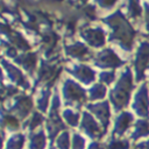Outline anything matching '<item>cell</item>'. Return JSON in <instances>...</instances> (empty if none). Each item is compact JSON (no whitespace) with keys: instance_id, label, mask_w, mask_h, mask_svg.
<instances>
[{"instance_id":"5bb4252c","label":"cell","mask_w":149,"mask_h":149,"mask_svg":"<svg viewBox=\"0 0 149 149\" xmlns=\"http://www.w3.org/2000/svg\"><path fill=\"white\" fill-rule=\"evenodd\" d=\"M66 52L68 55L72 56V57H76V58H83L85 56L88 55V49L84 45V44H80V43H76L73 45H70L66 48Z\"/></svg>"},{"instance_id":"9c48e42d","label":"cell","mask_w":149,"mask_h":149,"mask_svg":"<svg viewBox=\"0 0 149 149\" xmlns=\"http://www.w3.org/2000/svg\"><path fill=\"white\" fill-rule=\"evenodd\" d=\"M81 128H83V130L85 133H87L92 137H100L101 134H102L100 128H99V126H98V123L93 120V118L88 113H84Z\"/></svg>"},{"instance_id":"1f68e13d","label":"cell","mask_w":149,"mask_h":149,"mask_svg":"<svg viewBox=\"0 0 149 149\" xmlns=\"http://www.w3.org/2000/svg\"><path fill=\"white\" fill-rule=\"evenodd\" d=\"M144 144H146V146H147V148H146V149H149V141H148V142H147V143H144Z\"/></svg>"},{"instance_id":"8fae6325","label":"cell","mask_w":149,"mask_h":149,"mask_svg":"<svg viewBox=\"0 0 149 149\" xmlns=\"http://www.w3.org/2000/svg\"><path fill=\"white\" fill-rule=\"evenodd\" d=\"M132 121H133L132 114H130V113H127V112H122V113L118 116V119H116V121H115L114 133L118 134V135L123 134V133L129 128Z\"/></svg>"},{"instance_id":"277c9868","label":"cell","mask_w":149,"mask_h":149,"mask_svg":"<svg viewBox=\"0 0 149 149\" xmlns=\"http://www.w3.org/2000/svg\"><path fill=\"white\" fill-rule=\"evenodd\" d=\"M149 66V43L142 42L139 47L136 58H135V69L137 80H141L144 76L146 69Z\"/></svg>"},{"instance_id":"603a6c76","label":"cell","mask_w":149,"mask_h":149,"mask_svg":"<svg viewBox=\"0 0 149 149\" xmlns=\"http://www.w3.org/2000/svg\"><path fill=\"white\" fill-rule=\"evenodd\" d=\"M69 133L64 132L58 139H57V146L59 149H69Z\"/></svg>"},{"instance_id":"ba28073f","label":"cell","mask_w":149,"mask_h":149,"mask_svg":"<svg viewBox=\"0 0 149 149\" xmlns=\"http://www.w3.org/2000/svg\"><path fill=\"white\" fill-rule=\"evenodd\" d=\"M88 108L92 111V113H94L100 119L101 123L106 128L109 123V106H108V104L106 101L99 102V104H93V105H88Z\"/></svg>"},{"instance_id":"ffe728a7","label":"cell","mask_w":149,"mask_h":149,"mask_svg":"<svg viewBox=\"0 0 149 149\" xmlns=\"http://www.w3.org/2000/svg\"><path fill=\"white\" fill-rule=\"evenodd\" d=\"M128 8H129V14L132 17L137 19L141 15V7L139 3V0H129L128 1Z\"/></svg>"},{"instance_id":"52a82bcc","label":"cell","mask_w":149,"mask_h":149,"mask_svg":"<svg viewBox=\"0 0 149 149\" xmlns=\"http://www.w3.org/2000/svg\"><path fill=\"white\" fill-rule=\"evenodd\" d=\"M83 38H85L91 45L93 47H101L105 43V35L104 31L97 27V28H91V29H85L81 31Z\"/></svg>"},{"instance_id":"9a60e30c","label":"cell","mask_w":149,"mask_h":149,"mask_svg":"<svg viewBox=\"0 0 149 149\" xmlns=\"http://www.w3.org/2000/svg\"><path fill=\"white\" fill-rule=\"evenodd\" d=\"M17 62L21 64V65H23L27 70H29L30 72L35 69V64H36V57H35V55L34 54H29V55H23V56H21L19 59H17Z\"/></svg>"},{"instance_id":"6da1fadb","label":"cell","mask_w":149,"mask_h":149,"mask_svg":"<svg viewBox=\"0 0 149 149\" xmlns=\"http://www.w3.org/2000/svg\"><path fill=\"white\" fill-rule=\"evenodd\" d=\"M106 22L113 29V34H112L113 40L118 41L123 49L130 50L133 45L135 31L132 28V26L126 21V19L122 16V14L118 10L112 16L107 17Z\"/></svg>"},{"instance_id":"30bf717a","label":"cell","mask_w":149,"mask_h":149,"mask_svg":"<svg viewBox=\"0 0 149 149\" xmlns=\"http://www.w3.org/2000/svg\"><path fill=\"white\" fill-rule=\"evenodd\" d=\"M70 72L86 84L91 83L94 79V72L86 65H76L72 70H70Z\"/></svg>"},{"instance_id":"3957f363","label":"cell","mask_w":149,"mask_h":149,"mask_svg":"<svg viewBox=\"0 0 149 149\" xmlns=\"http://www.w3.org/2000/svg\"><path fill=\"white\" fill-rule=\"evenodd\" d=\"M63 95L69 105H81L85 101L84 90L72 80H65L63 86Z\"/></svg>"},{"instance_id":"d6a6232c","label":"cell","mask_w":149,"mask_h":149,"mask_svg":"<svg viewBox=\"0 0 149 149\" xmlns=\"http://www.w3.org/2000/svg\"><path fill=\"white\" fill-rule=\"evenodd\" d=\"M80 1H86V0H80Z\"/></svg>"},{"instance_id":"e0dca14e","label":"cell","mask_w":149,"mask_h":149,"mask_svg":"<svg viewBox=\"0 0 149 149\" xmlns=\"http://www.w3.org/2000/svg\"><path fill=\"white\" fill-rule=\"evenodd\" d=\"M24 142V137L22 134H16L14 136H12L8 141V146L7 149H21Z\"/></svg>"},{"instance_id":"7c38bea8","label":"cell","mask_w":149,"mask_h":149,"mask_svg":"<svg viewBox=\"0 0 149 149\" xmlns=\"http://www.w3.org/2000/svg\"><path fill=\"white\" fill-rule=\"evenodd\" d=\"M2 64H3V66L7 69V71H8V76L10 77V79H12L14 83H16L17 85L23 86L24 88H28V87H29V83H27L24 76H23V74H22L15 66H13L12 64H7L5 61H2Z\"/></svg>"},{"instance_id":"cb8c5ba5","label":"cell","mask_w":149,"mask_h":149,"mask_svg":"<svg viewBox=\"0 0 149 149\" xmlns=\"http://www.w3.org/2000/svg\"><path fill=\"white\" fill-rule=\"evenodd\" d=\"M128 148V142L125 141V140H113L107 149H127Z\"/></svg>"},{"instance_id":"7402d4cb","label":"cell","mask_w":149,"mask_h":149,"mask_svg":"<svg viewBox=\"0 0 149 149\" xmlns=\"http://www.w3.org/2000/svg\"><path fill=\"white\" fill-rule=\"evenodd\" d=\"M42 116H41V114L40 113H34L33 115H31V118L28 120V122L26 123V126H28L30 129H34V128H36L41 122H42Z\"/></svg>"},{"instance_id":"4316f807","label":"cell","mask_w":149,"mask_h":149,"mask_svg":"<svg viewBox=\"0 0 149 149\" xmlns=\"http://www.w3.org/2000/svg\"><path fill=\"white\" fill-rule=\"evenodd\" d=\"M114 72H102L100 74V79L102 80V83L105 84H111L114 80Z\"/></svg>"},{"instance_id":"83f0119b","label":"cell","mask_w":149,"mask_h":149,"mask_svg":"<svg viewBox=\"0 0 149 149\" xmlns=\"http://www.w3.org/2000/svg\"><path fill=\"white\" fill-rule=\"evenodd\" d=\"M97 2L100 5V7L111 8V7L116 2V0H97Z\"/></svg>"},{"instance_id":"f546056e","label":"cell","mask_w":149,"mask_h":149,"mask_svg":"<svg viewBox=\"0 0 149 149\" xmlns=\"http://www.w3.org/2000/svg\"><path fill=\"white\" fill-rule=\"evenodd\" d=\"M90 149H101V147H100L98 143H93V144H91Z\"/></svg>"},{"instance_id":"44dd1931","label":"cell","mask_w":149,"mask_h":149,"mask_svg":"<svg viewBox=\"0 0 149 149\" xmlns=\"http://www.w3.org/2000/svg\"><path fill=\"white\" fill-rule=\"evenodd\" d=\"M64 118H65V121L71 125V126H76L78 123V118L79 115L77 113H74L73 111H70V109H66L64 111Z\"/></svg>"},{"instance_id":"d6986e66","label":"cell","mask_w":149,"mask_h":149,"mask_svg":"<svg viewBox=\"0 0 149 149\" xmlns=\"http://www.w3.org/2000/svg\"><path fill=\"white\" fill-rule=\"evenodd\" d=\"M91 93H90V97H91V99L93 100H95V99H100V98H102L104 95H105V93H106V88H105V86L102 85V84H95V85H93V87L91 88V91H90Z\"/></svg>"},{"instance_id":"7a4b0ae2","label":"cell","mask_w":149,"mask_h":149,"mask_svg":"<svg viewBox=\"0 0 149 149\" xmlns=\"http://www.w3.org/2000/svg\"><path fill=\"white\" fill-rule=\"evenodd\" d=\"M132 88H133L132 73H130V70L127 68L122 72L118 84L115 85V87L113 88V91L111 93L112 104L115 109H121L128 105Z\"/></svg>"},{"instance_id":"484cf974","label":"cell","mask_w":149,"mask_h":149,"mask_svg":"<svg viewBox=\"0 0 149 149\" xmlns=\"http://www.w3.org/2000/svg\"><path fill=\"white\" fill-rule=\"evenodd\" d=\"M84 147H85L84 139L80 135L74 134L73 135V149H84Z\"/></svg>"},{"instance_id":"5b68a950","label":"cell","mask_w":149,"mask_h":149,"mask_svg":"<svg viewBox=\"0 0 149 149\" xmlns=\"http://www.w3.org/2000/svg\"><path fill=\"white\" fill-rule=\"evenodd\" d=\"M93 62L97 66H101V68H112V66L115 68V66H120L123 63L111 49H105L104 51L98 54Z\"/></svg>"},{"instance_id":"ac0fdd59","label":"cell","mask_w":149,"mask_h":149,"mask_svg":"<svg viewBox=\"0 0 149 149\" xmlns=\"http://www.w3.org/2000/svg\"><path fill=\"white\" fill-rule=\"evenodd\" d=\"M149 133V125L148 122L146 121H139L136 123V128H135V132L133 134V137H141V136H144Z\"/></svg>"},{"instance_id":"4dcf8cb0","label":"cell","mask_w":149,"mask_h":149,"mask_svg":"<svg viewBox=\"0 0 149 149\" xmlns=\"http://www.w3.org/2000/svg\"><path fill=\"white\" fill-rule=\"evenodd\" d=\"M147 17H148V29H149V6L147 5Z\"/></svg>"},{"instance_id":"2e32d148","label":"cell","mask_w":149,"mask_h":149,"mask_svg":"<svg viewBox=\"0 0 149 149\" xmlns=\"http://www.w3.org/2000/svg\"><path fill=\"white\" fill-rule=\"evenodd\" d=\"M44 146H45V137L43 132H38L31 136L30 149H44Z\"/></svg>"},{"instance_id":"d4e9b609","label":"cell","mask_w":149,"mask_h":149,"mask_svg":"<svg viewBox=\"0 0 149 149\" xmlns=\"http://www.w3.org/2000/svg\"><path fill=\"white\" fill-rule=\"evenodd\" d=\"M48 98H49V91L47 90V91L42 92V95H41V97L38 98V100H37V106H38V108H40L42 112L45 111V108H47Z\"/></svg>"},{"instance_id":"8992f818","label":"cell","mask_w":149,"mask_h":149,"mask_svg":"<svg viewBox=\"0 0 149 149\" xmlns=\"http://www.w3.org/2000/svg\"><path fill=\"white\" fill-rule=\"evenodd\" d=\"M133 108L141 116H147L148 115V111H149V98H148L147 86L144 84L140 87V90L136 93L135 102L133 105Z\"/></svg>"},{"instance_id":"4fadbf2b","label":"cell","mask_w":149,"mask_h":149,"mask_svg":"<svg viewBox=\"0 0 149 149\" xmlns=\"http://www.w3.org/2000/svg\"><path fill=\"white\" fill-rule=\"evenodd\" d=\"M30 108H31V100H30V98H28L26 95L19 97V99L15 102V105L13 106V111L17 115H20L21 118L26 116L29 113Z\"/></svg>"},{"instance_id":"f1b7e54d","label":"cell","mask_w":149,"mask_h":149,"mask_svg":"<svg viewBox=\"0 0 149 149\" xmlns=\"http://www.w3.org/2000/svg\"><path fill=\"white\" fill-rule=\"evenodd\" d=\"M3 123H7L8 127H10V128H12V127H17V125H19L17 120L14 119L13 116H7V119L3 120Z\"/></svg>"}]
</instances>
